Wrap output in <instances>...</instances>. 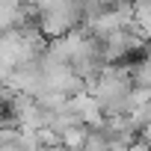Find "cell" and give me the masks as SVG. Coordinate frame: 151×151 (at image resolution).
I'll return each mask as SVG.
<instances>
[{"label": "cell", "mask_w": 151, "mask_h": 151, "mask_svg": "<svg viewBox=\"0 0 151 151\" xmlns=\"http://www.w3.org/2000/svg\"><path fill=\"white\" fill-rule=\"evenodd\" d=\"M68 110L77 116V122H80V124H86V127H95V124H101V122H104V113H101L98 101L92 98V92H80V95L68 98Z\"/></svg>", "instance_id": "1"}, {"label": "cell", "mask_w": 151, "mask_h": 151, "mask_svg": "<svg viewBox=\"0 0 151 151\" xmlns=\"http://www.w3.org/2000/svg\"><path fill=\"white\" fill-rule=\"evenodd\" d=\"M77 151H110V139H107L104 127H101V124L86 127V136H83V142H80Z\"/></svg>", "instance_id": "2"}]
</instances>
